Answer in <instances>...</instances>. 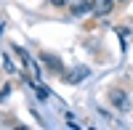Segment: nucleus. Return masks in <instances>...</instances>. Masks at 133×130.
Instances as JSON below:
<instances>
[{
  "mask_svg": "<svg viewBox=\"0 0 133 130\" xmlns=\"http://www.w3.org/2000/svg\"><path fill=\"white\" fill-rule=\"evenodd\" d=\"M85 11H93V3L83 0V3H75V5H72V13H85Z\"/></svg>",
  "mask_w": 133,
  "mask_h": 130,
  "instance_id": "obj_3",
  "label": "nucleus"
},
{
  "mask_svg": "<svg viewBox=\"0 0 133 130\" xmlns=\"http://www.w3.org/2000/svg\"><path fill=\"white\" fill-rule=\"evenodd\" d=\"M51 3H53V5H64L66 0H51Z\"/></svg>",
  "mask_w": 133,
  "mask_h": 130,
  "instance_id": "obj_5",
  "label": "nucleus"
},
{
  "mask_svg": "<svg viewBox=\"0 0 133 130\" xmlns=\"http://www.w3.org/2000/svg\"><path fill=\"white\" fill-rule=\"evenodd\" d=\"M85 74H88V69H85V67H77V69H75V77H72V82H75V80L80 82V80L85 77Z\"/></svg>",
  "mask_w": 133,
  "mask_h": 130,
  "instance_id": "obj_4",
  "label": "nucleus"
},
{
  "mask_svg": "<svg viewBox=\"0 0 133 130\" xmlns=\"http://www.w3.org/2000/svg\"><path fill=\"white\" fill-rule=\"evenodd\" d=\"M115 8V0H93V13L96 16H109Z\"/></svg>",
  "mask_w": 133,
  "mask_h": 130,
  "instance_id": "obj_1",
  "label": "nucleus"
},
{
  "mask_svg": "<svg viewBox=\"0 0 133 130\" xmlns=\"http://www.w3.org/2000/svg\"><path fill=\"white\" fill-rule=\"evenodd\" d=\"M112 104H115V106H120V109H128L125 93H123V90H112Z\"/></svg>",
  "mask_w": 133,
  "mask_h": 130,
  "instance_id": "obj_2",
  "label": "nucleus"
},
{
  "mask_svg": "<svg viewBox=\"0 0 133 130\" xmlns=\"http://www.w3.org/2000/svg\"><path fill=\"white\" fill-rule=\"evenodd\" d=\"M120 3H125V0H120Z\"/></svg>",
  "mask_w": 133,
  "mask_h": 130,
  "instance_id": "obj_6",
  "label": "nucleus"
}]
</instances>
